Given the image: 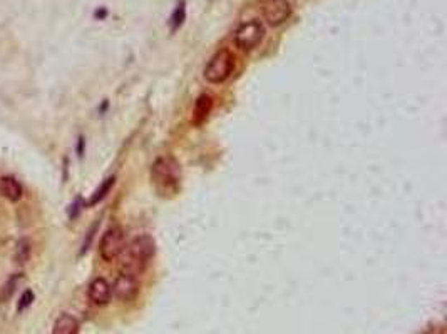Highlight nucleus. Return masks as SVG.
Instances as JSON below:
<instances>
[{
    "instance_id": "6e6552de",
    "label": "nucleus",
    "mask_w": 447,
    "mask_h": 334,
    "mask_svg": "<svg viewBox=\"0 0 447 334\" xmlns=\"http://www.w3.org/2000/svg\"><path fill=\"white\" fill-rule=\"evenodd\" d=\"M88 294H89V299L94 302V305L104 306L111 301L112 288L111 284L104 279V277H98V279H94L93 283L89 284Z\"/></svg>"
},
{
    "instance_id": "dca6fc26",
    "label": "nucleus",
    "mask_w": 447,
    "mask_h": 334,
    "mask_svg": "<svg viewBox=\"0 0 447 334\" xmlns=\"http://www.w3.org/2000/svg\"><path fill=\"white\" fill-rule=\"evenodd\" d=\"M32 301H34V293H32V291H30V289H27V291H25V293L22 294V298H20L19 307H17V309L24 311L25 307H29L30 305H32Z\"/></svg>"
},
{
    "instance_id": "9b49d317",
    "label": "nucleus",
    "mask_w": 447,
    "mask_h": 334,
    "mask_svg": "<svg viewBox=\"0 0 447 334\" xmlns=\"http://www.w3.org/2000/svg\"><path fill=\"white\" fill-rule=\"evenodd\" d=\"M79 331V323L71 314H60L54 323L52 334H77Z\"/></svg>"
},
{
    "instance_id": "f03ea898",
    "label": "nucleus",
    "mask_w": 447,
    "mask_h": 334,
    "mask_svg": "<svg viewBox=\"0 0 447 334\" xmlns=\"http://www.w3.org/2000/svg\"><path fill=\"white\" fill-rule=\"evenodd\" d=\"M154 254L156 242L153 237L147 236V234L138 236L136 239H133L131 244L128 246L124 261L121 263V274H128L134 277L141 274L147 264H149L151 259L154 258Z\"/></svg>"
},
{
    "instance_id": "9d476101",
    "label": "nucleus",
    "mask_w": 447,
    "mask_h": 334,
    "mask_svg": "<svg viewBox=\"0 0 447 334\" xmlns=\"http://www.w3.org/2000/svg\"><path fill=\"white\" fill-rule=\"evenodd\" d=\"M211 107H213V101L210 95L203 94L199 95L198 101H196V106H194V111H193V123L196 125H201L205 120L208 119V116H210L211 112Z\"/></svg>"
},
{
    "instance_id": "2eb2a0df",
    "label": "nucleus",
    "mask_w": 447,
    "mask_h": 334,
    "mask_svg": "<svg viewBox=\"0 0 447 334\" xmlns=\"http://www.w3.org/2000/svg\"><path fill=\"white\" fill-rule=\"evenodd\" d=\"M185 14H186V11H185V2H181L180 6L176 7L175 14H173V17H171L173 30H176L178 27H181V24H183V20H185Z\"/></svg>"
},
{
    "instance_id": "ddd939ff",
    "label": "nucleus",
    "mask_w": 447,
    "mask_h": 334,
    "mask_svg": "<svg viewBox=\"0 0 447 334\" xmlns=\"http://www.w3.org/2000/svg\"><path fill=\"white\" fill-rule=\"evenodd\" d=\"M14 258H15L17 264H24V263L29 261V258H30V244H29L27 239H20L19 242H17Z\"/></svg>"
},
{
    "instance_id": "7ed1b4c3",
    "label": "nucleus",
    "mask_w": 447,
    "mask_h": 334,
    "mask_svg": "<svg viewBox=\"0 0 447 334\" xmlns=\"http://www.w3.org/2000/svg\"><path fill=\"white\" fill-rule=\"evenodd\" d=\"M235 69V57L228 49H221L213 55L205 69V79L210 84H223L232 77Z\"/></svg>"
},
{
    "instance_id": "0eeeda50",
    "label": "nucleus",
    "mask_w": 447,
    "mask_h": 334,
    "mask_svg": "<svg viewBox=\"0 0 447 334\" xmlns=\"http://www.w3.org/2000/svg\"><path fill=\"white\" fill-rule=\"evenodd\" d=\"M263 14L270 25H281L292 14V7L285 0H272L265 6Z\"/></svg>"
},
{
    "instance_id": "423d86ee",
    "label": "nucleus",
    "mask_w": 447,
    "mask_h": 334,
    "mask_svg": "<svg viewBox=\"0 0 447 334\" xmlns=\"http://www.w3.org/2000/svg\"><path fill=\"white\" fill-rule=\"evenodd\" d=\"M138 291H140L138 279L134 276H128V274L118 276V279L114 281V286H112V293H114V296L124 302L133 301V299L138 296Z\"/></svg>"
},
{
    "instance_id": "f257e3e1",
    "label": "nucleus",
    "mask_w": 447,
    "mask_h": 334,
    "mask_svg": "<svg viewBox=\"0 0 447 334\" xmlns=\"http://www.w3.org/2000/svg\"><path fill=\"white\" fill-rule=\"evenodd\" d=\"M151 182L161 197H175L181 189V166L171 155L158 158L151 166Z\"/></svg>"
},
{
    "instance_id": "f8f14e48",
    "label": "nucleus",
    "mask_w": 447,
    "mask_h": 334,
    "mask_svg": "<svg viewBox=\"0 0 447 334\" xmlns=\"http://www.w3.org/2000/svg\"><path fill=\"white\" fill-rule=\"evenodd\" d=\"M20 281H22V274H15L12 276L11 279L7 281L6 286H4L2 289H0V302H7L8 299H11L12 296H14L17 286H19Z\"/></svg>"
},
{
    "instance_id": "4468645a",
    "label": "nucleus",
    "mask_w": 447,
    "mask_h": 334,
    "mask_svg": "<svg viewBox=\"0 0 447 334\" xmlns=\"http://www.w3.org/2000/svg\"><path fill=\"white\" fill-rule=\"evenodd\" d=\"M112 184H114V177H109V179H106L102 182V186L101 188H99L98 190H95L94 193V196L91 197V201H89V206H93V204H98L99 201H101V199H104L106 197V194L109 193V189L112 188Z\"/></svg>"
},
{
    "instance_id": "1a4fd4ad",
    "label": "nucleus",
    "mask_w": 447,
    "mask_h": 334,
    "mask_svg": "<svg viewBox=\"0 0 447 334\" xmlns=\"http://www.w3.org/2000/svg\"><path fill=\"white\" fill-rule=\"evenodd\" d=\"M0 196L15 202L22 197V186L20 182L11 176L0 177Z\"/></svg>"
},
{
    "instance_id": "20e7f679",
    "label": "nucleus",
    "mask_w": 447,
    "mask_h": 334,
    "mask_svg": "<svg viewBox=\"0 0 447 334\" xmlns=\"http://www.w3.org/2000/svg\"><path fill=\"white\" fill-rule=\"evenodd\" d=\"M265 37V25L260 20H248L241 24L235 34V42L241 50H253Z\"/></svg>"
},
{
    "instance_id": "39448f33",
    "label": "nucleus",
    "mask_w": 447,
    "mask_h": 334,
    "mask_svg": "<svg viewBox=\"0 0 447 334\" xmlns=\"http://www.w3.org/2000/svg\"><path fill=\"white\" fill-rule=\"evenodd\" d=\"M126 249V237L124 231L121 228H111L107 229L106 234L102 236L101 244H99V254L104 261H114L119 258Z\"/></svg>"
}]
</instances>
